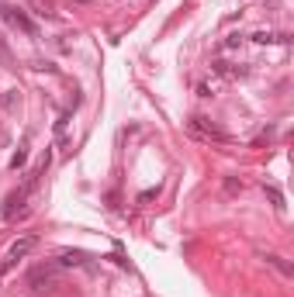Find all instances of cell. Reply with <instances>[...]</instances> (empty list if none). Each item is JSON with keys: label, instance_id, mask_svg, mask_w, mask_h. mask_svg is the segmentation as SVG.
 Segmentation results:
<instances>
[{"label": "cell", "instance_id": "5bb4252c", "mask_svg": "<svg viewBox=\"0 0 294 297\" xmlns=\"http://www.w3.org/2000/svg\"><path fill=\"white\" fill-rule=\"evenodd\" d=\"M0 104H4V107H11V104H14V90H7V94L0 97Z\"/></svg>", "mask_w": 294, "mask_h": 297}, {"label": "cell", "instance_id": "7a4b0ae2", "mask_svg": "<svg viewBox=\"0 0 294 297\" xmlns=\"http://www.w3.org/2000/svg\"><path fill=\"white\" fill-rule=\"evenodd\" d=\"M0 14H4V21L11 24V28H18V31H24V35H39V28H35V21L28 18L24 11H18V7H0Z\"/></svg>", "mask_w": 294, "mask_h": 297}, {"label": "cell", "instance_id": "4fadbf2b", "mask_svg": "<svg viewBox=\"0 0 294 297\" xmlns=\"http://www.w3.org/2000/svg\"><path fill=\"white\" fill-rule=\"evenodd\" d=\"M239 45H242V35H239V31H232V35L225 38V49L232 52V49H239Z\"/></svg>", "mask_w": 294, "mask_h": 297}, {"label": "cell", "instance_id": "52a82bcc", "mask_svg": "<svg viewBox=\"0 0 294 297\" xmlns=\"http://www.w3.org/2000/svg\"><path fill=\"white\" fill-rule=\"evenodd\" d=\"M263 259H267V266H274L277 273H284V277H294V263L284 256H277V252H263Z\"/></svg>", "mask_w": 294, "mask_h": 297}, {"label": "cell", "instance_id": "8fae6325", "mask_svg": "<svg viewBox=\"0 0 294 297\" xmlns=\"http://www.w3.org/2000/svg\"><path fill=\"white\" fill-rule=\"evenodd\" d=\"M24 162H28V142H24V145H21L18 152H14V156H11V169H21V166H24Z\"/></svg>", "mask_w": 294, "mask_h": 297}, {"label": "cell", "instance_id": "9c48e42d", "mask_svg": "<svg viewBox=\"0 0 294 297\" xmlns=\"http://www.w3.org/2000/svg\"><path fill=\"white\" fill-rule=\"evenodd\" d=\"M263 190H267V197H270V204H274L277 211H284L287 204H284V194H280V187H274V183H263Z\"/></svg>", "mask_w": 294, "mask_h": 297}, {"label": "cell", "instance_id": "277c9868", "mask_svg": "<svg viewBox=\"0 0 294 297\" xmlns=\"http://www.w3.org/2000/svg\"><path fill=\"white\" fill-rule=\"evenodd\" d=\"M56 273H59V266L56 263H39L31 273H28V283L35 287V290H42V287H49L52 280H56Z\"/></svg>", "mask_w": 294, "mask_h": 297}, {"label": "cell", "instance_id": "ba28073f", "mask_svg": "<svg viewBox=\"0 0 294 297\" xmlns=\"http://www.w3.org/2000/svg\"><path fill=\"white\" fill-rule=\"evenodd\" d=\"M211 69H215L218 76H246V69H239V66H232V62H225V59H215L211 62Z\"/></svg>", "mask_w": 294, "mask_h": 297}, {"label": "cell", "instance_id": "8992f818", "mask_svg": "<svg viewBox=\"0 0 294 297\" xmlns=\"http://www.w3.org/2000/svg\"><path fill=\"white\" fill-rule=\"evenodd\" d=\"M249 38H253L256 45H287L291 35H287V31H253Z\"/></svg>", "mask_w": 294, "mask_h": 297}, {"label": "cell", "instance_id": "6da1fadb", "mask_svg": "<svg viewBox=\"0 0 294 297\" xmlns=\"http://www.w3.org/2000/svg\"><path fill=\"white\" fill-rule=\"evenodd\" d=\"M187 128H191L194 135H204V139H215V142H225V139H229V135H225V132L215 124V121L204 118V114H194V118L187 121Z\"/></svg>", "mask_w": 294, "mask_h": 297}, {"label": "cell", "instance_id": "30bf717a", "mask_svg": "<svg viewBox=\"0 0 294 297\" xmlns=\"http://www.w3.org/2000/svg\"><path fill=\"white\" fill-rule=\"evenodd\" d=\"M242 187H246V183H242L239 177H225V194H229V197H235V194H242Z\"/></svg>", "mask_w": 294, "mask_h": 297}, {"label": "cell", "instance_id": "7c38bea8", "mask_svg": "<svg viewBox=\"0 0 294 297\" xmlns=\"http://www.w3.org/2000/svg\"><path fill=\"white\" fill-rule=\"evenodd\" d=\"M153 197H159V183L156 187H149V190H142V194H138V204H149Z\"/></svg>", "mask_w": 294, "mask_h": 297}, {"label": "cell", "instance_id": "9a60e30c", "mask_svg": "<svg viewBox=\"0 0 294 297\" xmlns=\"http://www.w3.org/2000/svg\"><path fill=\"white\" fill-rule=\"evenodd\" d=\"M0 56H7V45H4V38H0Z\"/></svg>", "mask_w": 294, "mask_h": 297}, {"label": "cell", "instance_id": "5b68a950", "mask_svg": "<svg viewBox=\"0 0 294 297\" xmlns=\"http://www.w3.org/2000/svg\"><path fill=\"white\" fill-rule=\"evenodd\" d=\"M59 270H69V266H90V256L87 252H80V249H62L56 259Z\"/></svg>", "mask_w": 294, "mask_h": 297}, {"label": "cell", "instance_id": "3957f363", "mask_svg": "<svg viewBox=\"0 0 294 297\" xmlns=\"http://www.w3.org/2000/svg\"><path fill=\"white\" fill-rule=\"evenodd\" d=\"M31 249H35V238H31V235L18 238V242H14V245L7 249V256H4V263H0V273H7V270H11V266H14L18 259H24L28 252H31Z\"/></svg>", "mask_w": 294, "mask_h": 297}]
</instances>
